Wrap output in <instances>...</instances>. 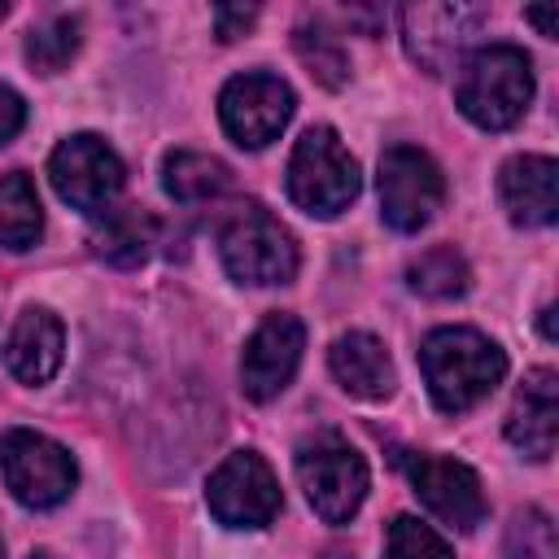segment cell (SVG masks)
Masks as SVG:
<instances>
[{"label":"cell","mask_w":559,"mask_h":559,"mask_svg":"<svg viewBox=\"0 0 559 559\" xmlns=\"http://www.w3.org/2000/svg\"><path fill=\"white\" fill-rule=\"evenodd\" d=\"M419 371L437 411L459 415L489 397L507 376V354L472 328H437L419 345Z\"/></svg>","instance_id":"1"},{"label":"cell","mask_w":559,"mask_h":559,"mask_svg":"<svg viewBox=\"0 0 559 559\" xmlns=\"http://www.w3.org/2000/svg\"><path fill=\"white\" fill-rule=\"evenodd\" d=\"M454 100L463 118H472L485 131H507L524 118L533 100V61L515 44H489L476 48L463 61Z\"/></svg>","instance_id":"2"},{"label":"cell","mask_w":559,"mask_h":559,"mask_svg":"<svg viewBox=\"0 0 559 559\" xmlns=\"http://www.w3.org/2000/svg\"><path fill=\"white\" fill-rule=\"evenodd\" d=\"M218 258L236 284H253V288L288 284L297 275L293 231L271 210H262L258 201L236 205L218 223Z\"/></svg>","instance_id":"3"},{"label":"cell","mask_w":559,"mask_h":559,"mask_svg":"<svg viewBox=\"0 0 559 559\" xmlns=\"http://www.w3.org/2000/svg\"><path fill=\"white\" fill-rule=\"evenodd\" d=\"M358 188H362V175H358V162L349 157V148L341 144V135L332 127H310L288 157L293 205L314 218H332L358 197Z\"/></svg>","instance_id":"4"},{"label":"cell","mask_w":559,"mask_h":559,"mask_svg":"<svg viewBox=\"0 0 559 559\" xmlns=\"http://www.w3.org/2000/svg\"><path fill=\"white\" fill-rule=\"evenodd\" d=\"M297 480H301L314 515L328 524H345L367 498V463L332 428H323L297 445Z\"/></svg>","instance_id":"5"},{"label":"cell","mask_w":559,"mask_h":559,"mask_svg":"<svg viewBox=\"0 0 559 559\" xmlns=\"http://www.w3.org/2000/svg\"><path fill=\"white\" fill-rule=\"evenodd\" d=\"M0 472H4L9 493L35 511L66 502L74 480H79L70 450L44 432H31V428H9L0 437Z\"/></svg>","instance_id":"6"},{"label":"cell","mask_w":559,"mask_h":559,"mask_svg":"<svg viewBox=\"0 0 559 559\" xmlns=\"http://www.w3.org/2000/svg\"><path fill=\"white\" fill-rule=\"evenodd\" d=\"M48 179L57 188L61 201H70L74 210L83 214H100L114 205V197L122 192L127 183V170H122V157L92 131L83 135H70L52 148L48 157Z\"/></svg>","instance_id":"7"},{"label":"cell","mask_w":559,"mask_h":559,"mask_svg":"<svg viewBox=\"0 0 559 559\" xmlns=\"http://www.w3.org/2000/svg\"><path fill=\"white\" fill-rule=\"evenodd\" d=\"M445 201V179L424 148L393 144L380 157V214L393 231H419Z\"/></svg>","instance_id":"8"},{"label":"cell","mask_w":559,"mask_h":559,"mask_svg":"<svg viewBox=\"0 0 559 559\" xmlns=\"http://www.w3.org/2000/svg\"><path fill=\"white\" fill-rule=\"evenodd\" d=\"M293 87L280 74H236L223 92H218V118L223 131L240 144V148H266L293 118Z\"/></svg>","instance_id":"9"},{"label":"cell","mask_w":559,"mask_h":559,"mask_svg":"<svg viewBox=\"0 0 559 559\" xmlns=\"http://www.w3.org/2000/svg\"><path fill=\"white\" fill-rule=\"evenodd\" d=\"M205 502L227 528H262L280 511V480L262 454L236 450L214 467L205 485Z\"/></svg>","instance_id":"10"},{"label":"cell","mask_w":559,"mask_h":559,"mask_svg":"<svg viewBox=\"0 0 559 559\" xmlns=\"http://www.w3.org/2000/svg\"><path fill=\"white\" fill-rule=\"evenodd\" d=\"M406 476L415 485V498L450 528L472 533L485 520V493H480V476L450 459V454H411L406 459Z\"/></svg>","instance_id":"11"},{"label":"cell","mask_w":559,"mask_h":559,"mask_svg":"<svg viewBox=\"0 0 559 559\" xmlns=\"http://www.w3.org/2000/svg\"><path fill=\"white\" fill-rule=\"evenodd\" d=\"M306 349V328L297 314H266L240 354V389L253 402H271L288 389Z\"/></svg>","instance_id":"12"},{"label":"cell","mask_w":559,"mask_h":559,"mask_svg":"<svg viewBox=\"0 0 559 559\" xmlns=\"http://www.w3.org/2000/svg\"><path fill=\"white\" fill-rule=\"evenodd\" d=\"M480 22H485V13L472 4H411V9H402L406 52L428 74H445L459 61V52L472 44Z\"/></svg>","instance_id":"13"},{"label":"cell","mask_w":559,"mask_h":559,"mask_svg":"<svg viewBox=\"0 0 559 559\" xmlns=\"http://www.w3.org/2000/svg\"><path fill=\"white\" fill-rule=\"evenodd\" d=\"M559 432V376L550 367H537L524 376L511 415H507V441L524 450L528 459H550Z\"/></svg>","instance_id":"14"},{"label":"cell","mask_w":559,"mask_h":559,"mask_svg":"<svg viewBox=\"0 0 559 559\" xmlns=\"http://www.w3.org/2000/svg\"><path fill=\"white\" fill-rule=\"evenodd\" d=\"M555 183H559L555 157H542V153L511 157L502 166V175H498V197H502L511 223H520V227H550L555 214H559Z\"/></svg>","instance_id":"15"},{"label":"cell","mask_w":559,"mask_h":559,"mask_svg":"<svg viewBox=\"0 0 559 559\" xmlns=\"http://www.w3.org/2000/svg\"><path fill=\"white\" fill-rule=\"evenodd\" d=\"M61 354H66V332H61V319L44 306H26L4 341V362L9 371L22 380V384H44L57 376L61 367Z\"/></svg>","instance_id":"16"},{"label":"cell","mask_w":559,"mask_h":559,"mask_svg":"<svg viewBox=\"0 0 559 559\" xmlns=\"http://www.w3.org/2000/svg\"><path fill=\"white\" fill-rule=\"evenodd\" d=\"M328 362H332V376L341 380V389L354 393V397H362V402H384L397 389L393 358L384 354V345L371 332H345V336H336L332 349H328Z\"/></svg>","instance_id":"17"},{"label":"cell","mask_w":559,"mask_h":559,"mask_svg":"<svg viewBox=\"0 0 559 559\" xmlns=\"http://www.w3.org/2000/svg\"><path fill=\"white\" fill-rule=\"evenodd\" d=\"M153 236H157V223L144 210H135V205L100 210L92 223V253L114 266H140L148 258Z\"/></svg>","instance_id":"18"},{"label":"cell","mask_w":559,"mask_h":559,"mask_svg":"<svg viewBox=\"0 0 559 559\" xmlns=\"http://www.w3.org/2000/svg\"><path fill=\"white\" fill-rule=\"evenodd\" d=\"M227 179H231V170H227L218 157H210V153L175 148V153L162 162V188H166L175 201H183V205L218 197V192L227 188Z\"/></svg>","instance_id":"19"},{"label":"cell","mask_w":559,"mask_h":559,"mask_svg":"<svg viewBox=\"0 0 559 559\" xmlns=\"http://www.w3.org/2000/svg\"><path fill=\"white\" fill-rule=\"evenodd\" d=\"M44 231V210L35 197V183L22 170L0 175V245L4 249H31Z\"/></svg>","instance_id":"20"},{"label":"cell","mask_w":559,"mask_h":559,"mask_svg":"<svg viewBox=\"0 0 559 559\" xmlns=\"http://www.w3.org/2000/svg\"><path fill=\"white\" fill-rule=\"evenodd\" d=\"M467 262L463 253H454L450 245H437V249H424L411 266H406V284L419 293V297H432V301H450V297H463L467 293Z\"/></svg>","instance_id":"21"},{"label":"cell","mask_w":559,"mask_h":559,"mask_svg":"<svg viewBox=\"0 0 559 559\" xmlns=\"http://www.w3.org/2000/svg\"><path fill=\"white\" fill-rule=\"evenodd\" d=\"M297 57L306 61V70L323 83V87H341L345 79H349V57H345V48L336 44V35L332 31H323L319 22L314 26H297Z\"/></svg>","instance_id":"22"},{"label":"cell","mask_w":559,"mask_h":559,"mask_svg":"<svg viewBox=\"0 0 559 559\" xmlns=\"http://www.w3.org/2000/svg\"><path fill=\"white\" fill-rule=\"evenodd\" d=\"M74 52H79V17L61 13V17H52L26 35V61L39 74H57Z\"/></svg>","instance_id":"23"},{"label":"cell","mask_w":559,"mask_h":559,"mask_svg":"<svg viewBox=\"0 0 559 559\" xmlns=\"http://www.w3.org/2000/svg\"><path fill=\"white\" fill-rule=\"evenodd\" d=\"M384 559H454L450 546L415 515H397L389 524V542H384Z\"/></svg>","instance_id":"24"},{"label":"cell","mask_w":559,"mask_h":559,"mask_svg":"<svg viewBox=\"0 0 559 559\" xmlns=\"http://www.w3.org/2000/svg\"><path fill=\"white\" fill-rule=\"evenodd\" d=\"M555 524L546 511L528 507L515 515L511 533H507V559H555Z\"/></svg>","instance_id":"25"},{"label":"cell","mask_w":559,"mask_h":559,"mask_svg":"<svg viewBox=\"0 0 559 559\" xmlns=\"http://www.w3.org/2000/svg\"><path fill=\"white\" fill-rule=\"evenodd\" d=\"M253 17H258L253 4H249V9H245V4H218V9H214V22H218V35H223V39L245 35V31L253 26Z\"/></svg>","instance_id":"26"},{"label":"cell","mask_w":559,"mask_h":559,"mask_svg":"<svg viewBox=\"0 0 559 559\" xmlns=\"http://www.w3.org/2000/svg\"><path fill=\"white\" fill-rule=\"evenodd\" d=\"M22 122H26V105H22V96H17L13 87L0 83V144L13 140V135L22 131Z\"/></svg>","instance_id":"27"},{"label":"cell","mask_w":559,"mask_h":559,"mask_svg":"<svg viewBox=\"0 0 559 559\" xmlns=\"http://www.w3.org/2000/svg\"><path fill=\"white\" fill-rule=\"evenodd\" d=\"M524 22H533L546 39H555V35H559V13H555V9H524Z\"/></svg>","instance_id":"28"},{"label":"cell","mask_w":559,"mask_h":559,"mask_svg":"<svg viewBox=\"0 0 559 559\" xmlns=\"http://www.w3.org/2000/svg\"><path fill=\"white\" fill-rule=\"evenodd\" d=\"M0 559H4V537H0Z\"/></svg>","instance_id":"29"},{"label":"cell","mask_w":559,"mask_h":559,"mask_svg":"<svg viewBox=\"0 0 559 559\" xmlns=\"http://www.w3.org/2000/svg\"><path fill=\"white\" fill-rule=\"evenodd\" d=\"M31 559H52V555H31Z\"/></svg>","instance_id":"30"}]
</instances>
